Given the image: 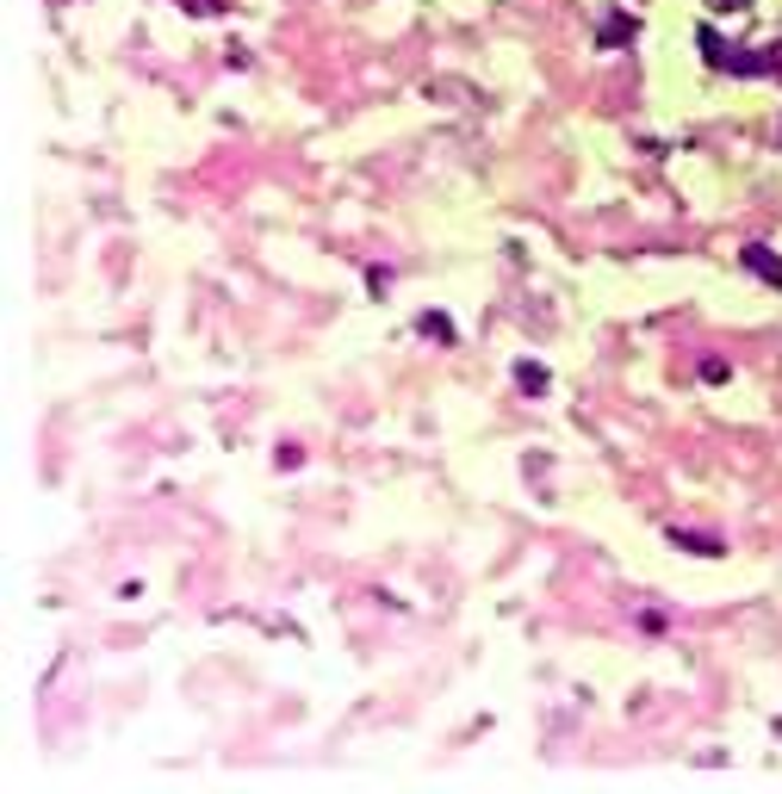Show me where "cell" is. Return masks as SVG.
Here are the masks:
<instances>
[{
  "instance_id": "1",
  "label": "cell",
  "mask_w": 782,
  "mask_h": 794,
  "mask_svg": "<svg viewBox=\"0 0 782 794\" xmlns=\"http://www.w3.org/2000/svg\"><path fill=\"white\" fill-rule=\"evenodd\" d=\"M696 44H702V56L714 69H727V75H782V50H764V56H758V50H733L727 38L708 32V25L696 32Z\"/></svg>"
},
{
  "instance_id": "2",
  "label": "cell",
  "mask_w": 782,
  "mask_h": 794,
  "mask_svg": "<svg viewBox=\"0 0 782 794\" xmlns=\"http://www.w3.org/2000/svg\"><path fill=\"white\" fill-rule=\"evenodd\" d=\"M745 274H758L764 286H782V255L764 249V243H751V249H745Z\"/></svg>"
},
{
  "instance_id": "3",
  "label": "cell",
  "mask_w": 782,
  "mask_h": 794,
  "mask_svg": "<svg viewBox=\"0 0 782 794\" xmlns=\"http://www.w3.org/2000/svg\"><path fill=\"white\" fill-rule=\"evenodd\" d=\"M677 546H689V553H720V540H708V534H689V528H671Z\"/></svg>"
},
{
  "instance_id": "4",
  "label": "cell",
  "mask_w": 782,
  "mask_h": 794,
  "mask_svg": "<svg viewBox=\"0 0 782 794\" xmlns=\"http://www.w3.org/2000/svg\"><path fill=\"white\" fill-rule=\"evenodd\" d=\"M627 38H634V19H609L603 25V44H627Z\"/></svg>"
}]
</instances>
